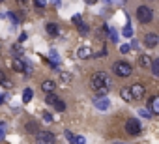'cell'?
I'll return each instance as SVG.
<instances>
[{"instance_id": "cell-20", "label": "cell", "mask_w": 159, "mask_h": 144, "mask_svg": "<svg viewBox=\"0 0 159 144\" xmlns=\"http://www.w3.org/2000/svg\"><path fill=\"white\" fill-rule=\"evenodd\" d=\"M122 34H124V38H131V36H133V28H131V25H125L124 30H122Z\"/></svg>"}, {"instance_id": "cell-15", "label": "cell", "mask_w": 159, "mask_h": 144, "mask_svg": "<svg viewBox=\"0 0 159 144\" xmlns=\"http://www.w3.org/2000/svg\"><path fill=\"white\" fill-rule=\"evenodd\" d=\"M52 107H54V110H58V112H64V110H66V103H64L60 97L52 103Z\"/></svg>"}, {"instance_id": "cell-22", "label": "cell", "mask_w": 159, "mask_h": 144, "mask_svg": "<svg viewBox=\"0 0 159 144\" xmlns=\"http://www.w3.org/2000/svg\"><path fill=\"white\" fill-rule=\"evenodd\" d=\"M56 99H58V97H56V96H54V92H52V94H47V97H45V103H47V105H52Z\"/></svg>"}, {"instance_id": "cell-40", "label": "cell", "mask_w": 159, "mask_h": 144, "mask_svg": "<svg viewBox=\"0 0 159 144\" xmlns=\"http://www.w3.org/2000/svg\"><path fill=\"white\" fill-rule=\"evenodd\" d=\"M0 2H4V0H0Z\"/></svg>"}, {"instance_id": "cell-36", "label": "cell", "mask_w": 159, "mask_h": 144, "mask_svg": "<svg viewBox=\"0 0 159 144\" xmlns=\"http://www.w3.org/2000/svg\"><path fill=\"white\" fill-rule=\"evenodd\" d=\"M26 2H28V0H17V4H19V6H25Z\"/></svg>"}, {"instance_id": "cell-33", "label": "cell", "mask_w": 159, "mask_h": 144, "mask_svg": "<svg viewBox=\"0 0 159 144\" xmlns=\"http://www.w3.org/2000/svg\"><path fill=\"white\" fill-rule=\"evenodd\" d=\"M73 23H75V25L81 23V15H75V17H73Z\"/></svg>"}, {"instance_id": "cell-29", "label": "cell", "mask_w": 159, "mask_h": 144, "mask_svg": "<svg viewBox=\"0 0 159 144\" xmlns=\"http://www.w3.org/2000/svg\"><path fill=\"white\" fill-rule=\"evenodd\" d=\"M139 114H140L142 118H150V116H152V114H150V110H146V109H142V110H140Z\"/></svg>"}, {"instance_id": "cell-38", "label": "cell", "mask_w": 159, "mask_h": 144, "mask_svg": "<svg viewBox=\"0 0 159 144\" xmlns=\"http://www.w3.org/2000/svg\"><path fill=\"white\" fill-rule=\"evenodd\" d=\"M2 103H4V96H2V94H0V105H2Z\"/></svg>"}, {"instance_id": "cell-21", "label": "cell", "mask_w": 159, "mask_h": 144, "mask_svg": "<svg viewBox=\"0 0 159 144\" xmlns=\"http://www.w3.org/2000/svg\"><path fill=\"white\" fill-rule=\"evenodd\" d=\"M30 99H32V90H30V88H26V90L23 92V101H25V103H28Z\"/></svg>"}, {"instance_id": "cell-1", "label": "cell", "mask_w": 159, "mask_h": 144, "mask_svg": "<svg viewBox=\"0 0 159 144\" xmlns=\"http://www.w3.org/2000/svg\"><path fill=\"white\" fill-rule=\"evenodd\" d=\"M92 88L98 92L101 88H111V77L105 73V71H98V73L92 75Z\"/></svg>"}, {"instance_id": "cell-10", "label": "cell", "mask_w": 159, "mask_h": 144, "mask_svg": "<svg viewBox=\"0 0 159 144\" xmlns=\"http://www.w3.org/2000/svg\"><path fill=\"white\" fill-rule=\"evenodd\" d=\"M54 86H56V83L51 81V79H47V81L41 83V90H43L45 94H52V92H54Z\"/></svg>"}, {"instance_id": "cell-5", "label": "cell", "mask_w": 159, "mask_h": 144, "mask_svg": "<svg viewBox=\"0 0 159 144\" xmlns=\"http://www.w3.org/2000/svg\"><path fill=\"white\" fill-rule=\"evenodd\" d=\"M125 131L129 133V135H140V131H142V125H140V122L139 120H135V118H129L127 122H125Z\"/></svg>"}, {"instance_id": "cell-28", "label": "cell", "mask_w": 159, "mask_h": 144, "mask_svg": "<svg viewBox=\"0 0 159 144\" xmlns=\"http://www.w3.org/2000/svg\"><path fill=\"white\" fill-rule=\"evenodd\" d=\"M34 4L38 10H41V8H45V0H34Z\"/></svg>"}, {"instance_id": "cell-34", "label": "cell", "mask_w": 159, "mask_h": 144, "mask_svg": "<svg viewBox=\"0 0 159 144\" xmlns=\"http://www.w3.org/2000/svg\"><path fill=\"white\" fill-rule=\"evenodd\" d=\"M6 81V75H4V71H0V84H2Z\"/></svg>"}, {"instance_id": "cell-25", "label": "cell", "mask_w": 159, "mask_h": 144, "mask_svg": "<svg viewBox=\"0 0 159 144\" xmlns=\"http://www.w3.org/2000/svg\"><path fill=\"white\" fill-rule=\"evenodd\" d=\"M8 17H10V21H11L13 25H19V23H21V19H19L15 13H8Z\"/></svg>"}, {"instance_id": "cell-17", "label": "cell", "mask_w": 159, "mask_h": 144, "mask_svg": "<svg viewBox=\"0 0 159 144\" xmlns=\"http://www.w3.org/2000/svg\"><path fill=\"white\" fill-rule=\"evenodd\" d=\"M120 97H122L124 101H129V99H133V97H131V92H129V88H122V90H120Z\"/></svg>"}, {"instance_id": "cell-13", "label": "cell", "mask_w": 159, "mask_h": 144, "mask_svg": "<svg viewBox=\"0 0 159 144\" xmlns=\"http://www.w3.org/2000/svg\"><path fill=\"white\" fill-rule=\"evenodd\" d=\"M139 65H140V67H144V69H146V67H150V65H152V58H150L148 54L139 56Z\"/></svg>"}, {"instance_id": "cell-18", "label": "cell", "mask_w": 159, "mask_h": 144, "mask_svg": "<svg viewBox=\"0 0 159 144\" xmlns=\"http://www.w3.org/2000/svg\"><path fill=\"white\" fill-rule=\"evenodd\" d=\"M150 67H152V73H153V77H159V60H153Z\"/></svg>"}, {"instance_id": "cell-9", "label": "cell", "mask_w": 159, "mask_h": 144, "mask_svg": "<svg viewBox=\"0 0 159 144\" xmlns=\"http://www.w3.org/2000/svg\"><path fill=\"white\" fill-rule=\"evenodd\" d=\"M79 58H83V60H88V58H92V49L88 47V45H83V47H79Z\"/></svg>"}, {"instance_id": "cell-3", "label": "cell", "mask_w": 159, "mask_h": 144, "mask_svg": "<svg viewBox=\"0 0 159 144\" xmlns=\"http://www.w3.org/2000/svg\"><path fill=\"white\" fill-rule=\"evenodd\" d=\"M137 19H139L142 25L152 23V19H153V11H152V8H148V6H139V8H137Z\"/></svg>"}, {"instance_id": "cell-8", "label": "cell", "mask_w": 159, "mask_h": 144, "mask_svg": "<svg viewBox=\"0 0 159 144\" xmlns=\"http://www.w3.org/2000/svg\"><path fill=\"white\" fill-rule=\"evenodd\" d=\"M94 105H96L99 110H107V109L111 107V101H109L105 96H98V97L94 99Z\"/></svg>"}, {"instance_id": "cell-26", "label": "cell", "mask_w": 159, "mask_h": 144, "mask_svg": "<svg viewBox=\"0 0 159 144\" xmlns=\"http://www.w3.org/2000/svg\"><path fill=\"white\" fill-rule=\"evenodd\" d=\"M73 144H86V138L84 137H75L73 138Z\"/></svg>"}, {"instance_id": "cell-23", "label": "cell", "mask_w": 159, "mask_h": 144, "mask_svg": "<svg viewBox=\"0 0 159 144\" xmlns=\"http://www.w3.org/2000/svg\"><path fill=\"white\" fill-rule=\"evenodd\" d=\"M109 39H111V41H114V43L118 41V34H116V30L109 28Z\"/></svg>"}, {"instance_id": "cell-2", "label": "cell", "mask_w": 159, "mask_h": 144, "mask_svg": "<svg viewBox=\"0 0 159 144\" xmlns=\"http://www.w3.org/2000/svg\"><path fill=\"white\" fill-rule=\"evenodd\" d=\"M112 71L118 75V77H129L131 73H133V67H131V64L129 62H114V65H112Z\"/></svg>"}, {"instance_id": "cell-16", "label": "cell", "mask_w": 159, "mask_h": 144, "mask_svg": "<svg viewBox=\"0 0 159 144\" xmlns=\"http://www.w3.org/2000/svg\"><path fill=\"white\" fill-rule=\"evenodd\" d=\"M60 83L69 84V83H71V73H67V71H62V73H60Z\"/></svg>"}, {"instance_id": "cell-14", "label": "cell", "mask_w": 159, "mask_h": 144, "mask_svg": "<svg viewBox=\"0 0 159 144\" xmlns=\"http://www.w3.org/2000/svg\"><path fill=\"white\" fill-rule=\"evenodd\" d=\"M45 30H47V34H49V36H52V38H54V36L58 34V26H56L54 23H47Z\"/></svg>"}, {"instance_id": "cell-35", "label": "cell", "mask_w": 159, "mask_h": 144, "mask_svg": "<svg viewBox=\"0 0 159 144\" xmlns=\"http://www.w3.org/2000/svg\"><path fill=\"white\" fill-rule=\"evenodd\" d=\"M2 137H4V124H0V140H2Z\"/></svg>"}, {"instance_id": "cell-7", "label": "cell", "mask_w": 159, "mask_h": 144, "mask_svg": "<svg viewBox=\"0 0 159 144\" xmlns=\"http://www.w3.org/2000/svg\"><path fill=\"white\" fill-rule=\"evenodd\" d=\"M157 43H159L157 34H146V36H144V45H146L148 49H155Z\"/></svg>"}, {"instance_id": "cell-6", "label": "cell", "mask_w": 159, "mask_h": 144, "mask_svg": "<svg viewBox=\"0 0 159 144\" xmlns=\"http://www.w3.org/2000/svg\"><path fill=\"white\" fill-rule=\"evenodd\" d=\"M129 92H131V97H133V99H142L144 94H146V88H144V84H140V83H133V84L129 86Z\"/></svg>"}, {"instance_id": "cell-4", "label": "cell", "mask_w": 159, "mask_h": 144, "mask_svg": "<svg viewBox=\"0 0 159 144\" xmlns=\"http://www.w3.org/2000/svg\"><path fill=\"white\" fill-rule=\"evenodd\" d=\"M36 140H38V144H56V137L51 131H38Z\"/></svg>"}, {"instance_id": "cell-32", "label": "cell", "mask_w": 159, "mask_h": 144, "mask_svg": "<svg viewBox=\"0 0 159 144\" xmlns=\"http://www.w3.org/2000/svg\"><path fill=\"white\" fill-rule=\"evenodd\" d=\"M26 38H28V34H26V32H23V34L19 36V41H26Z\"/></svg>"}, {"instance_id": "cell-11", "label": "cell", "mask_w": 159, "mask_h": 144, "mask_svg": "<svg viewBox=\"0 0 159 144\" xmlns=\"http://www.w3.org/2000/svg\"><path fill=\"white\" fill-rule=\"evenodd\" d=\"M150 114H159V96L150 97Z\"/></svg>"}, {"instance_id": "cell-39", "label": "cell", "mask_w": 159, "mask_h": 144, "mask_svg": "<svg viewBox=\"0 0 159 144\" xmlns=\"http://www.w3.org/2000/svg\"><path fill=\"white\" fill-rule=\"evenodd\" d=\"M52 2H54V4H58V2H60V0H52Z\"/></svg>"}, {"instance_id": "cell-31", "label": "cell", "mask_w": 159, "mask_h": 144, "mask_svg": "<svg viewBox=\"0 0 159 144\" xmlns=\"http://www.w3.org/2000/svg\"><path fill=\"white\" fill-rule=\"evenodd\" d=\"M43 120H45V122H52V116H51L49 112H43Z\"/></svg>"}, {"instance_id": "cell-37", "label": "cell", "mask_w": 159, "mask_h": 144, "mask_svg": "<svg viewBox=\"0 0 159 144\" xmlns=\"http://www.w3.org/2000/svg\"><path fill=\"white\" fill-rule=\"evenodd\" d=\"M84 2H86V4H96L98 0H84Z\"/></svg>"}, {"instance_id": "cell-19", "label": "cell", "mask_w": 159, "mask_h": 144, "mask_svg": "<svg viewBox=\"0 0 159 144\" xmlns=\"http://www.w3.org/2000/svg\"><path fill=\"white\" fill-rule=\"evenodd\" d=\"M26 131H28V133H38V131H39V129H38V124H36V122H28V124H26Z\"/></svg>"}, {"instance_id": "cell-30", "label": "cell", "mask_w": 159, "mask_h": 144, "mask_svg": "<svg viewBox=\"0 0 159 144\" xmlns=\"http://www.w3.org/2000/svg\"><path fill=\"white\" fill-rule=\"evenodd\" d=\"M64 135H66V138H67V140H69V142H73V138H75V135H73V133H71V131H66V133H64Z\"/></svg>"}, {"instance_id": "cell-27", "label": "cell", "mask_w": 159, "mask_h": 144, "mask_svg": "<svg viewBox=\"0 0 159 144\" xmlns=\"http://www.w3.org/2000/svg\"><path fill=\"white\" fill-rule=\"evenodd\" d=\"M120 52H122V54H127V52H129V45H127V43L120 45Z\"/></svg>"}, {"instance_id": "cell-12", "label": "cell", "mask_w": 159, "mask_h": 144, "mask_svg": "<svg viewBox=\"0 0 159 144\" xmlns=\"http://www.w3.org/2000/svg\"><path fill=\"white\" fill-rule=\"evenodd\" d=\"M11 67H13V71H17V73H23V71L26 69V64H25L21 58H15V60L11 62Z\"/></svg>"}, {"instance_id": "cell-24", "label": "cell", "mask_w": 159, "mask_h": 144, "mask_svg": "<svg viewBox=\"0 0 159 144\" xmlns=\"http://www.w3.org/2000/svg\"><path fill=\"white\" fill-rule=\"evenodd\" d=\"M77 28H79V34H83V36L88 32V26H86V25H83V23H79V25H77Z\"/></svg>"}]
</instances>
